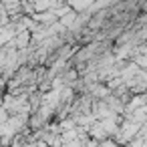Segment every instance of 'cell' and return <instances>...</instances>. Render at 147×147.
<instances>
[{
    "instance_id": "1",
    "label": "cell",
    "mask_w": 147,
    "mask_h": 147,
    "mask_svg": "<svg viewBox=\"0 0 147 147\" xmlns=\"http://www.w3.org/2000/svg\"><path fill=\"white\" fill-rule=\"evenodd\" d=\"M28 45H32V32H30V28L28 30H18V34L14 36V47L20 51V49H26Z\"/></svg>"
},
{
    "instance_id": "2",
    "label": "cell",
    "mask_w": 147,
    "mask_h": 147,
    "mask_svg": "<svg viewBox=\"0 0 147 147\" xmlns=\"http://www.w3.org/2000/svg\"><path fill=\"white\" fill-rule=\"evenodd\" d=\"M89 135H93V137H97V139H105L109 133H107V129H105V125L99 121V123H93L91 127H89Z\"/></svg>"
}]
</instances>
